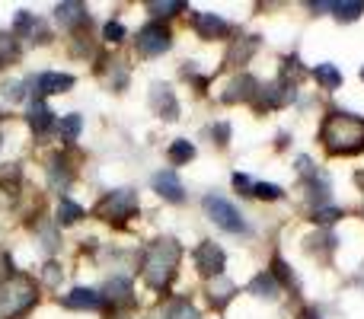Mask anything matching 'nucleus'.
<instances>
[{
    "mask_svg": "<svg viewBox=\"0 0 364 319\" xmlns=\"http://www.w3.org/2000/svg\"><path fill=\"white\" fill-rule=\"evenodd\" d=\"M323 144L329 153H339V157H352V153L364 151V119L333 112L323 125Z\"/></svg>",
    "mask_w": 364,
    "mask_h": 319,
    "instance_id": "1",
    "label": "nucleus"
},
{
    "mask_svg": "<svg viewBox=\"0 0 364 319\" xmlns=\"http://www.w3.org/2000/svg\"><path fill=\"white\" fill-rule=\"evenodd\" d=\"M179 262V246L173 239H157L154 246H147L144 252V278L151 288H166L176 275Z\"/></svg>",
    "mask_w": 364,
    "mask_h": 319,
    "instance_id": "2",
    "label": "nucleus"
},
{
    "mask_svg": "<svg viewBox=\"0 0 364 319\" xmlns=\"http://www.w3.org/2000/svg\"><path fill=\"white\" fill-rule=\"evenodd\" d=\"M36 284L29 281V278L16 275V278H6L4 284H0V319H16L23 316L26 310H32V303H36Z\"/></svg>",
    "mask_w": 364,
    "mask_h": 319,
    "instance_id": "3",
    "label": "nucleus"
},
{
    "mask_svg": "<svg viewBox=\"0 0 364 319\" xmlns=\"http://www.w3.org/2000/svg\"><path fill=\"white\" fill-rule=\"evenodd\" d=\"M201 205H205V214L220 227V230H227V233H246V230H250V227H246V220L240 217V211L230 205V201L218 198V195H208Z\"/></svg>",
    "mask_w": 364,
    "mask_h": 319,
    "instance_id": "4",
    "label": "nucleus"
},
{
    "mask_svg": "<svg viewBox=\"0 0 364 319\" xmlns=\"http://www.w3.org/2000/svg\"><path fill=\"white\" fill-rule=\"evenodd\" d=\"M134 207H138V198H134L132 188H119V192H109L106 198L100 201L96 214L106 220H125L134 214Z\"/></svg>",
    "mask_w": 364,
    "mask_h": 319,
    "instance_id": "5",
    "label": "nucleus"
},
{
    "mask_svg": "<svg viewBox=\"0 0 364 319\" xmlns=\"http://www.w3.org/2000/svg\"><path fill=\"white\" fill-rule=\"evenodd\" d=\"M170 45H173L170 29H166V26H160V23H151V26H144V29L138 32V51H141V55H147V58L164 55Z\"/></svg>",
    "mask_w": 364,
    "mask_h": 319,
    "instance_id": "6",
    "label": "nucleus"
},
{
    "mask_svg": "<svg viewBox=\"0 0 364 319\" xmlns=\"http://www.w3.org/2000/svg\"><path fill=\"white\" fill-rule=\"evenodd\" d=\"M195 265H198V271L201 275H218L220 278V271H224V252H220V246L218 243H201L198 249H195Z\"/></svg>",
    "mask_w": 364,
    "mask_h": 319,
    "instance_id": "7",
    "label": "nucleus"
},
{
    "mask_svg": "<svg viewBox=\"0 0 364 319\" xmlns=\"http://www.w3.org/2000/svg\"><path fill=\"white\" fill-rule=\"evenodd\" d=\"M154 192H157L160 198L173 201V205H179V201L186 198V192H182V182L176 179V173H166V169L154 175Z\"/></svg>",
    "mask_w": 364,
    "mask_h": 319,
    "instance_id": "8",
    "label": "nucleus"
},
{
    "mask_svg": "<svg viewBox=\"0 0 364 319\" xmlns=\"http://www.w3.org/2000/svg\"><path fill=\"white\" fill-rule=\"evenodd\" d=\"M192 23H195V29H198L201 38H220L227 32V23L218 16V13H195Z\"/></svg>",
    "mask_w": 364,
    "mask_h": 319,
    "instance_id": "9",
    "label": "nucleus"
},
{
    "mask_svg": "<svg viewBox=\"0 0 364 319\" xmlns=\"http://www.w3.org/2000/svg\"><path fill=\"white\" fill-rule=\"evenodd\" d=\"M100 303H102V294H96V291H90V288H74L64 297V307L68 310H96Z\"/></svg>",
    "mask_w": 364,
    "mask_h": 319,
    "instance_id": "10",
    "label": "nucleus"
},
{
    "mask_svg": "<svg viewBox=\"0 0 364 319\" xmlns=\"http://www.w3.org/2000/svg\"><path fill=\"white\" fill-rule=\"evenodd\" d=\"M36 87H38V93H42V96L64 93V90L74 87V77H70V74H42L36 80Z\"/></svg>",
    "mask_w": 364,
    "mask_h": 319,
    "instance_id": "11",
    "label": "nucleus"
},
{
    "mask_svg": "<svg viewBox=\"0 0 364 319\" xmlns=\"http://www.w3.org/2000/svg\"><path fill=\"white\" fill-rule=\"evenodd\" d=\"M154 109H157L164 119H176V115H179L176 96L170 93V87H154Z\"/></svg>",
    "mask_w": 364,
    "mask_h": 319,
    "instance_id": "12",
    "label": "nucleus"
},
{
    "mask_svg": "<svg viewBox=\"0 0 364 319\" xmlns=\"http://www.w3.org/2000/svg\"><path fill=\"white\" fill-rule=\"evenodd\" d=\"M314 77L320 80L323 90H339V83H342V74L336 70V64H320V67L314 70Z\"/></svg>",
    "mask_w": 364,
    "mask_h": 319,
    "instance_id": "13",
    "label": "nucleus"
},
{
    "mask_svg": "<svg viewBox=\"0 0 364 319\" xmlns=\"http://www.w3.org/2000/svg\"><path fill=\"white\" fill-rule=\"evenodd\" d=\"M87 6L83 4H61L58 6V19H61L64 26H77V23H83V19H87Z\"/></svg>",
    "mask_w": 364,
    "mask_h": 319,
    "instance_id": "14",
    "label": "nucleus"
},
{
    "mask_svg": "<svg viewBox=\"0 0 364 319\" xmlns=\"http://www.w3.org/2000/svg\"><path fill=\"white\" fill-rule=\"evenodd\" d=\"M250 291L252 294H259V297H278V284H275V278H272L269 271H262V275L252 278Z\"/></svg>",
    "mask_w": 364,
    "mask_h": 319,
    "instance_id": "15",
    "label": "nucleus"
},
{
    "mask_svg": "<svg viewBox=\"0 0 364 319\" xmlns=\"http://www.w3.org/2000/svg\"><path fill=\"white\" fill-rule=\"evenodd\" d=\"M252 87H256V83H252L250 77H240V80H233V83H230V93H224V102L250 99V96H252Z\"/></svg>",
    "mask_w": 364,
    "mask_h": 319,
    "instance_id": "16",
    "label": "nucleus"
},
{
    "mask_svg": "<svg viewBox=\"0 0 364 319\" xmlns=\"http://www.w3.org/2000/svg\"><path fill=\"white\" fill-rule=\"evenodd\" d=\"M106 297L115 303H128L132 301V284H128L125 278H115V281L106 284Z\"/></svg>",
    "mask_w": 364,
    "mask_h": 319,
    "instance_id": "17",
    "label": "nucleus"
},
{
    "mask_svg": "<svg viewBox=\"0 0 364 319\" xmlns=\"http://www.w3.org/2000/svg\"><path fill=\"white\" fill-rule=\"evenodd\" d=\"M80 217H83V207L74 205L70 198H64L61 205H58V220H61V224H77Z\"/></svg>",
    "mask_w": 364,
    "mask_h": 319,
    "instance_id": "18",
    "label": "nucleus"
},
{
    "mask_svg": "<svg viewBox=\"0 0 364 319\" xmlns=\"http://www.w3.org/2000/svg\"><path fill=\"white\" fill-rule=\"evenodd\" d=\"M233 291H237V288H233V284L227 281V278H220V281H214V284H211V291H208V294H211V301L218 303V307H224V303L233 297Z\"/></svg>",
    "mask_w": 364,
    "mask_h": 319,
    "instance_id": "19",
    "label": "nucleus"
},
{
    "mask_svg": "<svg viewBox=\"0 0 364 319\" xmlns=\"http://www.w3.org/2000/svg\"><path fill=\"white\" fill-rule=\"evenodd\" d=\"M29 125L36 128V131H48V125H51V112L42 106V102H36V106H32V112H29Z\"/></svg>",
    "mask_w": 364,
    "mask_h": 319,
    "instance_id": "20",
    "label": "nucleus"
},
{
    "mask_svg": "<svg viewBox=\"0 0 364 319\" xmlns=\"http://www.w3.org/2000/svg\"><path fill=\"white\" fill-rule=\"evenodd\" d=\"M147 10L151 13H157V16H173V13H179V10H186V4H182V0H151V4H147Z\"/></svg>",
    "mask_w": 364,
    "mask_h": 319,
    "instance_id": "21",
    "label": "nucleus"
},
{
    "mask_svg": "<svg viewBox=\"0 0 364 319\" xmlns=\"http://www.w3.org/2000/svg\"><path fill=\"white\" fill-rule=\"evenodd\" d=\"M192 157H195L192 141H173V147H170V160L173 163H188Z\"/></svg>",
    "mask_w": 364,
    "mask_h": 319,
    "instance_id": "22",
    "label": "nucleus"
},
{
    "mask_svg": "<svg viewBox=\"0 0 364 319\" xmlns=\"http://www.w3.org/2000/svg\"><path fill=\"white\" fill-rule=\"evenodd\" d=\"M80 128H83L80 115H64V121H61V138H64V141H77Z\"/></svg>",
    "mask_w": 364,
    "mask_h": 319,
    "instance_id": "23",
    "label": "nucleus"
},
{
    "mask_svg": "<svg viewBox=\"0 0 364 319\" xmlns=\"http://www.w3.org/2000/svg\"><path fill=\"white\" fill-rule=\"evenodd\" d=\"M333 10L339 13V19H358L364 13V4L361 0H355V4H333Z\"/></svg>",
    "mask_w": 364,
    "mask_h": 319,
    "instance_id": "24",
    "label": "nucleus"
},
{
    "mask_svg": "<svg viewBox=\"0 0 364 319\" xmlns=\"http://www.w3.org/2000/svg\"><path fill=\"white\" fill-rule=\"evenodd\" d=\"M170 319H198V310H195L188 301H176L170 307Z\"/></svg>",
    "mask_w": 364,
    "mask_h": 319,
    "instance_id": "25",
    "label": "nucleus"
},
{
    "mask_svg": "<svg viewBox=\"0 0 364 319\" xmlns=\"http://www.w3.org/2000/svg\"><path fill=\"white\" fill-rule=\"evenodd\" d=\"M102 36H106V42H115V45H119L122 38H125V26H122V23H106Z\"/></svg>",
    "mask_w": 364,
    "mask_h": 319,
    "instance_id": "26",
    "label": "nucleus"
},
{
    "mask_svg": "<svg viewBox=\"0 0 364 319\" xmlns=\"http://www.w3.org/2000/svg\"><path fill=\"white\" fill-rule=\"evenodd\" d=\"M256 195H259V198H265V201H275V198H282V188L262 182V185H256Z\"/></svg>",
    "mask_w": 364,
    "mask_h": 319,
    "instance_id": "27",
    "label": "nucleus"
},
{
    "mask_svg": "<svg viewBox=\"0 0 364 319\" xmlns=\"http://www.w3.org/2000/svg\"><path fill=\"white\" fill-rule=\"evenodd\" d=\"M32 26H36V19H32L29 13L23 10V13H19V16H16V26H13V32H16V36H23V32H29Z\"/></svg>",
    "mask_w": 364,
    "mask_h": 319,
    "instance_id": "28",
    "label": "nucleus"
},
{
    "mask_svg": "<svg viewBox=\"0 0 364 319\" xmlns=\"http://www.w3.org/2000/svg\"><path fill=\"white\" fill-rule=\"evenodd\" d=\"M58 278H61V269H58L55 262H48V265H45V284H51V288H55Z\"/></svg>",
    "mask_w": 364,
    "mask_h": 319,
    "instance_id": "29",
    "label": "nucleus"
},
{
    "mask_svg": "<svg viewBox=\"0 0 364 319\" xmlns=\"http://www.w3.org/2000/svg\"><path fill=\"white\" fill-rule=\"evenodd\" d=\"M13 55H16V48H13V38L0 36V61H6V58H13Z\"/></svg>",
    "mask_w": 364,
    "mask_h": 319,
    "instance_id": "30",
    "label": "nucleus"
},
{
    "mask_svg": "<svg viewBox=\"0 0 364 319\" xmlns=\"http://www.w3.org/2000/svg\"><path fill=\"white\" fill-rule=\"evenodd\" d=\"M233 185L240 188V195H250V188H252V182H250V175H243V173H237L233 175Z\"/></svg>",
    "mask_w": 364,
    "mask_h": 319,
    "instance_id": "31",
    "label": "nucleus"
},
{
    "mask_svg": "<svg viewBox=\"0 0 364 319\" xmlns=\"http://www.w3.org/2000/svg\"><path fill=\"white\" fill-rule=\"evenodd\" d=\"M336 217H339V211H336V207H323V211H316V220H323V224H333Z\"/></svg>",
    "mask_w": 364,
    "mask_h": 319,
    "instance_id": "32",
    "label": "nucleus"
},
{
    "mask_svg": "<svg viewBox=\"0 0 364 319\" xmlns=\"http://www.w3.org/2000/svg\"><path fill=\"white\" fill-rule=\"evenodd\" d=\"M227 134H230V125H227V121L214 125V138H218V144H227Z\"/></svg>",
    "mask_w": 364,
    "mask_h": 319,
    "instance_id": "33",
    "label": "nucleus"
},
{
    "mask_svg": "<svg viewBox=\"0 0 364 319\" xmlns=\"http://www.w3.org/2000/svg\"><path fill=\"white\" fill-rule=\"evenodd\" d=\"M275 275H278V278H282V281H284V284H294V281H291V275H288V265H284V262H282V259H278V262H275Z\"/></svg>",
    "mask_w": 364,
    "mask_h": 319,
    "instance_id": "34",
    "label": "nucleus"
},
{
    "mask_svg": "<svg viewBox=\"0 0 364 319\" xmlns=\"http://www.w3.org/2000/svg\"><path fill=\"white\" fill-rule=\"evenodd\" d=\"M4 96H6V99H19V96H23V87H19V83H16V87H13V83H6Z\"/></svg>",
    "mask_w": 364,
    "mask_h": 319,
    "instance_id": "35",
    "label": "nucleus"
},
{
    "mask_svg": "<svg viewBox=\"0 0 364 319\" xmlns=\"http://www.w3.org/2000/svg\"><path fill=\"white\" fill-rule=\"evenodd\" d=\"M304 316H307V319H316V313H314V310H307V313H304Z\"/></svg>",
    "mask_w": 364,
    "mask_h": 319,
    "instance_id": "36",
    "label": "nucleus"
},
{
    "mask_svg": "<svg viewBox=\"0 0 364 319\" xmlns=\"http://www.w3.org/2000/svg\"><path fill=\"white\" fill-rule=\"evenodd\" d=\"M122 319H138V316H122Z\"/></svg>",
    "mask_w": 364,
    "mask_h": 319,
    "instance_id": "37",
    "label": "nucleus"
},
{
    "mask_svg": "<svg viewBox=\"0 0 364 319\" xmlns=\"http://www.w3.org/2000/svg\"><path fill=\"white\" fill-rule=\"evenodd\" d=\"M361 80H364V70H361Z\"/></svg>",
    "mask_w": 364,
    "mask_h": 319,
    "instance_id": "38",
    "label": "nucleus"
}]
</instances>
